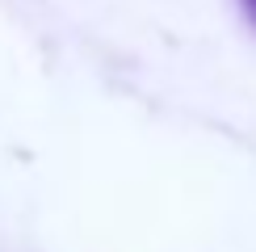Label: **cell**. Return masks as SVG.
I'll list each match as a JSON object with an SVG mask.
<instances>
[{"mask_svg":"<svg viewBox=\"0 0 256 252\" xmlns=\"http://www.w3.org/2000/svg\"><path fill=\"white\" fill-rule=\"evenodd\" d=\"M240 8H244V17L256 26V0H240Z\"/></svg>","mask_w":256,"mask_h":252,"instance_id":"1","label":"cell"}]
</instances>
